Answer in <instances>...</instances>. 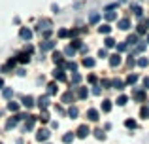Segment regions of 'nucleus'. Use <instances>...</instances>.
<instances>
[{
  "label": "nucleus",
  "instance_id": "nucleus-8",
  "mask_svg": "<svg viewBox=\"0 0 149 144\" xmlns=\"http://www.w3.org/2000/svg\"><path fill=\"white\" fill-rule=\"evenodd\" d=\"M19 36H21L23 40H26V42H29L30 38H32V30H30V29H26V27H23V29L19 30Z\"/></svg>",
  "mask_w": 149,
  "mask_h": 144
},
{
  "label": "nucleus",
  "instance_id": "nucleus-34",
  "mask_svg": "<svg viewBox=\"0 0 149 144\" xmlns=\"http://www.w3.org/2000/svg\"><path fill=\"white\" fill-rule=\"evenodd\" d=\"M104 46H106V48H113V46H115V40H113L111 36H108V38L104 40Z\"/></svg>",
  "mask_w": 149,
  "mask_h": 144
},
{
  "label": "nucleus",
  "instance_id": "nucleus-26",
  "mask_svg": "<svg viewBox=\"0 0 149 144\" xmlns=\"http://www.w3.org/2000/svg\"><path fill=\"white\" fill-rule=\"evenodd\" d=\"M138 80H140V78H138V74H130V76L127 78V84H128V85H134Z\"/></svg>",
  "mask_w": 149,
  "mask_h": 144
},
{
  "label": "nucleus",
  "instance_id": "nucleus-19",
  "mask_svg": "<svg viewBox=\"0 0 149 144\" xmlns=\"http://www.w3.org/2000/svg\"><path fill=\"white\" fill-rule=\"evenodd\" d=\"M89 97V89L87 87H79L77 89V99H87Z\"/></svg>",
  "mask_w": 149,
  "mask_h": 144
},
{
  "label": "nucleus",
  "instance_id": "nucleus-58",
  "mask_svg": "<svg viewBox=\"0 0 149 144\" xmlns=\"http://www.w3.org/2000/svg\"><path fill=\"white\" fill-rule=\"evenodd\" d=\"M125 2H127V0H119V4H125Z\"/></svg>",
  "mask_w": 149,
  "mask_h": 144
},
{
  "label": "nucleus",
  "instance_id": "nucleus-12",
  "mask_svg": "<svg viewBox=\"0 0 149 144\" xmlns=\"http://www.w3.org/2000/svg\"><path fill=\"white\" fill-rule=\"evenodd\" d=\"M98 110L96 108H89V112H87V118L91 119V122H98Z\"/></svg>",
  "mask_w": 149,
  "mask_h": 144
},
{
  "label": "nucleus",
  "instance_id": "nucleus-24",
  "mask_svg": "<svg viewBox=\"0 0 149 144\" xmlns=\"http://www.w3.org/2000/svg\"><path fill=\"white\" fill-rule=\"evenodd\" d=\"M70 48H72V49H81V48H83V44H81V40L74 38V40H72V44H70Z\"/></svg>",
  "mask_w": 149,
  "mask_h": 144
},
{
  "label": "nucleus",
  "instance_id": "nucleus-11",
  "mask_svg": "<svg viewBox=\"0 0 149 144\" xmlns=\"http://www.w3.org/2000/svg\"><path fill=\"white\" fill-rule=\"evenodd\" d=\"M132 97H134L136 100H140V103H143V100H146V91H142V89H134Z\"/></svg>",
  "mask_w": 149,
  "mask_h": 144
},
{
  "label": "nucleus",
  "instance_id": "nucleus-15",
  "mask_svg": "<svg viewBox=\"0 0 149 144\" xmlns=\"http://www.w3.org/2000/svg\"><path fill=\"white\" fill-rule=\"evenodd\" d=\"M34 104H36V103H34V99H32V97H30V95L23 97V106H26V108H32Z\"/></svg>",
  "mask_w": 149,
  "mask_h": 144
},
{
  "label": "nucleus",
  "instance_id": "nucleus-57",
  "mask_svg": "<svg viewBox=\"0 0 149 144\" xmlns=\"http://www.w3.org/2000/svg\"><path fill=\"white\" fill-rule=\"evenodd\" d=\"M0 87H4V78H0Z\"/></svg>",
  "mask_w": 149,
  "mask_h": 144
},
{
  "label": "nucleus",
  "instance_id": "nucleus-1",
  "mask_svg": "<svg viewBox=\"0 0 149 144\" xmlns=\"http://www.w3.org/2000/svg\"><path fill=\"white\" fill-rule=\"evenodd\" d=\"M55 46H57V42L53 40H44L40 44V51H51V49H55Z\"/></svg>",
  "mask_w": 149,
  "mask_h": 144
},
{
  "label": "nucleus",
  "instance_id": "nucleus-49",
  "mask_svg": "<svg viewBox=\"0 0 149 144\" xmlns=\"http://www.w3.org/2000/svg\"><path fill=\"white\" fill-rule=\"evenodd\" d=\"M146 32H147L146 27H143V25H138V34H146Z\"/></svg>",
  "mask_w": 149,
  "mask_h": 144
},
{
  "label": "nucleus",
  "instance_id": "nucleus-25",
  "mask_svg": "<svg viewBox=\"0 0 149 144\" xmlns=\"http://www.w3.org/2000/svg\"><path fill=\"white\" fill-rule=\"evenodd\" d=\"M111 110V100H102V112H109Z\"/></svg>",
  "mask_w": 149,
  "mask_h": 144
},
{
  "label": "nucleus",
  "instance_id": "nucleus-5",
  "mask_svg": "<svg viewBox=\"0 0 149 144\" xmlns=\"http://www.w3.org/2000/svg\"><path fill=\"white\" fill-rule=\"evenodd\" d=\"M34 123H36V118L29 114V116L25 118V131H30V129H34Z\"/></svg>",
  "mask_w": 149,
  "mask_h": 144
},
{
  "label": "nucleus",
  "instance_id": "nucleus-30",
  "mask_svg": "<svg viewBox=\"0 0 149 144\" xmlns=\"http://www.w3.org/2000/svg\"><path fill=\"white\" fill-rule=\"evenodd\" d=\"M111 85H113L115 89H125V81H123V80H113Z\"/></svg>",
  "mask_w": 149,
  "mask_h": 144
},
{
  "label": "nucleus",
  "instance_id": "nucleus-22",
  "mask_svg": "<svg viewBox=\"0 0 149 144\" xmlns=\"http://www.w3.org/2000/svg\"><path fill=\"white\" fill-rule=\"evenodd\" d=\"M62 68H68V70L76 72V70H77V63H74V61H70V63H64V65H62Z\"/></svg>",
  "mask_w": 149,
  "mask_h": 144
},
{
  "label": "nucleus",
  "instance_id": "nucleus-38",
  "mask_svg": "<svg viewBox=\"0 0 149 144\" xmlns=\"http://www.w3.org/2000/svg\"><path fill=\"white\" fill-rule=\"evenodd\" d=\"M38 119H42L44 123H47V122H49V114H47L45 110H42V114H40V118H38Z\"/></svg>",
  "mask_w": 149,
  "mask_h": 144
},
{
  "label": "nucleus",
  "instance_id": "nucleus-17",
  "mask_svg": "<svg viewBox=\"0 0 149 144\" xmlns=\"http://www.w3.org/2000/svg\"><path fill=\"white\" fill-rule=\"evenodd\" d=\"M72 100H74V93H72V89H70V91H66L64 95H62V103L68 104V103H72Z\"/></svg>",
  "mask_w": 149,
  "mask_h": 144
},
{
  "label": "nucleus",
  "instance_id": "nucleus-42",
  "mask_svg": "<svg viewBox=\"0 0 149 144\" xmlns=\"http://www.w3.org/2000/svg\"><path fill=\"white\" fill-rule=\"evenodd\" d=\"M2 95H4V99H11V95H13V91H11L10 87H6V89L2 91Z\"/></svg>",
  "mask_w": 149,
  "mask_h": 144
},
{
  "label": "nucleus",
  "instance_id": "nucleus-52",
  "mask_svg": "<svg viewBox=\"0 0 149 144\" xmlns=\"http://www.w3.org/2000/svg\"><path fill=\"white\" fill-rule=\"evenodd\" d=\"M98 57H108V51H106V49H100V51H98Z\"/></svg>",
  "mask_w": 149,
  "mask_h": 144
},
{
  "label": "nucleus",
  "instance_id": "nucleus-54",
  "mask_svg": "<svg viewBox=\"0 0 149 144\" xmlns=\"http://www.w3.org/2000/svg\"><path fill=\"white\" fill-rule=\"evenodd\" d=\"M143 85H146V89H149V78H143Z\"/></svg>",
  "mask_w": 149,
  "mask_h": 144
},
{
  "label": "nucleus",
  "instance_id": "nucleus-46",
  "mask_svg": "<svg viewBox=\"0 0 149 144\" xmlns=\"http://www.w3.org/2000/svg\"><path fill=\"white\" fill-rule=\"evenodd\" d=\"M58 38H68V30L61 29V30H58Z\"/></svg>",
  "mask_w": 149,
  "mask_h": 144
},
{
  "label": "nucleus",
  "instance_id": "nucleus-2",
  "mask_svg": "<svg viewBox=\"0 0 149 144\" xmlns=\"http://www.w3.org/2000/svg\"><path fill=\"white\" fill-rule=\"evenodd\" d=\"M49 137H51V133H49L47 129H40V131L36 133V140H38V142H45Z\"/></svg>",
  "mask_w": 149,
  "mask_h": 144
},
{
  "label": "nucleus",
  "instance_id": "nucleus-51",
  "mask_svg": "<svg viewBox=\"0 0 149 144\" xmlns=\"http://www.w3.org/2000/svg\"><path fill=\"white\" fill-rule=\"evenodd\" d=\"M109 85H111V81H109V80H102V87H109Z\"/></svg>",
  "mask_w": 149,
  "mask_h": 144
},
{
  "label": "nucleus",
  "instance_id": "nucleus-28",
  "mask_svg": "<svg viewBox=\"0 0 149 144\" xmlns=\"http://www.w3.org/2000/svg\"><path fill=\"white\" fill-rule=\"evenodd\" d=\"M8 110L10 112H19V104L13 103V100H10V103H8Z\"/></svg>",
  "mask_w": 149,
  "mask_h": 144
},
{
  "label": "nucleus",
  "instance_id": "nucleus-18",
  "mask_svg": "<svg viewBox=\"0 0 149 144\" xmlns=\"http://www.w3.org/2000/svg\"><path fill=\"white\" fill-rule=\"evenodd\" d=\"M125 44H127V46H136V44H138V34H130Z\"/></svg>",
  "mask_w": 149,
  "mask_h": 144
},
{
  "label": "nucleus",
  "instance_id": "nucleus-44",
  "mask_svg": "<svg viewBox=\"0 0 149 144\" xmlns=\"http://www.w3.org/2000/svg\"><path fill=\"white\" fill-rule=\"evenodd\" d=\"M138 67H142V68L147 67V57H142V59H138Z\"/></svg>",
  "mask_w": 149,
  "mask_h": 144
},
{
  "label": "nucleus",
  "instance_id": "nucleus-4",
  "mask_svg": "<svg viewBox=\"0 0 149 144\" xmlns=\"http://www.w3.org/2000/svg\"><path fill=\"white\" fill-rule=\"evenodd\" d=\"M51 21L49 19H42L40 23H38V32H45V30H51Z\"/></svg>",
  "mask_w": 149,
  "mask_h": 144
},
{
  "label": "nucleus",
  "instance_id": "nucleus-45",
  "mask_svg": "<svg viewBox=\"0 0 149 144\" xmlns=\"http://www.w3.org/2000/svg\"><path fill=\"white\" fill-rule=\"evenodd\" d=\"M15 63H17L15 59H10V61L6 63V70H10V68H13V67H15Z\"/></svg>",
  "mask_w": 149,
  "mask_h": 144
},
{
  "label": "nucleus",
  "instance_id": "nucleus-31",
  "mask_svg": "<svg viewBox=\"0 0 149 144\" xmlns=\"http://www.w3.org/2000/svg\"><path fill=\"white\" fill-rule=\"evenodd\" d=\"M98 19H100V13H98V11H93L91 17H89V21H91L93 25H95V23H98Z\"/></svg>",
  "mask_w": 149,
  "mask_h": 144
},
{
  "label": "nucleus",
  "instance_id": "nucleus-43",
  "mask_svg": "<svg viewBox=\"0 0 149 144\" xmlns=\"http://www.w3.org/2000/svg\"><path fill=\"white\" fill-rule=\"evenodd\" d=\"M74 53H76V49H72L70 46H66V48H64V55H68V57H74Z\"/></svg>",
  "mask_w": 149,
  "mask_h": 144
},
{
  "label": "nucleus",
  "instance_id": "nucleus-40",
  "mask_svg": "<svg viewBox=\"0 0 149 144\" xmlns=\"http://www.w3.org/2000/svg\"><path fill=\"white\" fill-rule=\"evenodd\" d=\"M125 125H127L128 129H136V125H138V123H136L134 119H127V122H125Z\"/></svg>",
  "mask_w": 149,
  "mask_h": 144
},
{
  "label": "nucleus",
  "instance_id": "nucleus-36",
  "mask_svg": "<svg viewBox=\"0 0 149 144\" xmlns=\"http://www.w3.org/2000/svg\"><path fill=\"white\" fill-rule=\"evenodd\" d=\"M127 100H128L127 95H121L119 99H117V104H119V106H125V104H127Z\"/></svg>",
  "mask_w": 149,
  "mask_h": 144
},
{
  "label": "nucleus",
  "instance_id": "nucleus-56",
  "mask_svg": "<svg viewBox=\"0 0 149 144\" xmlns=\"http://www.w3.org/2000/svg\"><path fill=\"white\" fill-rule=\"evenodd\" d=\"M143 27H146V29H149V19H147L146 23H143Z\"/></svg>",
  "mask_w": 149,
  "mask_h": 144
},
{
  "label": "nucleus",
  "instance_id": "nucleus-20",
  "mask_svg": "<svg viewBox=\"0 0 149 144\" xmlns=\"http://www.w3.org/2000/svg\"><path fill=\"white\" fill-rule=\"evenodd\" d=\"M55 93H57V84H55V81H51V84H47V97L55 95Z\"/></svg>",
  "mask_w": 149,
  "mask_h": 144
},
{
  "label": "nucleus",
  "instance_id": "nucleus-6",
  "mask_svg": "<svg viewBox=\"0 0 149 144\" xmlns=\"http://www.w3.org/2000/svg\"><path fill=\"white\" fill-rule=\"evenodd\" d=\"M53 78L57 81H66V74H64L62 68H55V70H53Z\"/></svg>",
  "mask_w": 149,
  "mask_h": 144
},
{
  "label": "nucleus",
  "instance_id": "nucleus-55",
  "mask_svg": "<svg viewBox=\"0 0 149 144\" xmlns=\"http://www.w3.org/2000/svg\"><path fill=\"white\" fill-rule=\"evenodd\" d=\"M89 81H93V84L96 81V76H95V74H91V76H89Z\"/></svg>",
  "mask_w": 149,
  "mask_h": 144
},
{
  "label": "nucleus",
  "instance_id": "nucleus-7",
  "mask_svg": "<svg viewBox=\"0 0 149 144\" xmlns=\"http://www.w3.org/2000/svg\"><path fill=\"white\" fill-rule=\"evenodd\" d=\"M53 63L55 65H58V67L62 68V65H64V57H62V53H58V51H53Z\"/></svg>",
  "mask_w": 149,
  "mask_h": 144
},
{
  "label": "nucleus",
  "instance_id": "nucleus-47",
  "mask_svg": "<svg viewBox=\"0 0 149 144\" xmlns=\"http://www.w3.org/2000/svg\"><path fill=\"white\" fill-rule=\"evenodd\" d=\"M79 32H81L79 29H72V30H68V36H70V38H72V36H77Z\"/></svg>",
  "mask_w": 149,
  "mask_h": 144
},
{
  "label": "nucleus",
  "instance_id": "nucleus-27",
  "mask_svg": "<svg viewBox=\"0 0 149 144\" xmlns=\"http://www.w3.org/2000/svg\"><path fill=\"white\" fill-rule=\"evenodd\" d=\"M98 30H100V34H106V36H108V34L111 32V27H109L108 23H106V25H102V27H100Z\"/></svg>",
  "mask_w": 149,
  "mask_h": 144
},
{
  "label": "nucleus",
  "instance_id": "nucleus-9",
  "mask_svg": "<svg viewBox=\"0 0 149 144\" xmlns=\"http://www.w3.org/2000/svg\"><path fill=\"white\" fill-rule=\"evenodd\" d=\"M119 65H121V55L119 53L109 55V67H119Z\"/></svg>",
  "mask_w": 149,
  "mask_h": 144
},
{
  "label": "nucleus",
  "instance_id": "nucleus-41",
  "mask_svg": "<svg viewBox=\"0 0 149 144\" xmlns=\"http://www.w3.org/2000/svg\"><path fill=\"white\" fill-rule=\"evenodd\" d=\"M132 11H134V15H136V17H142V13H143L140 6H132Z\"/></svg>",
  "mask_w": 149,
  "mask_h": 144
},
{
  "label": "nucleus",
  "instance_id": "nucleus-10",
  "mask_svg": "<svg viewBox=\"0 0 149 144\" xmlns=\"http://www.w3.org/2000/svg\"><path fill=\"white\" fill-rule=\"evenodd\" d=\"M38 106H40V110H45V108L49 106V97L47 95L40 97V99H38Z\"/></svg>",
  "mask_w": 149,
  "mask_h": 144
},
{
  "label": "nucleus",
  "instance_id": "nucleus-29",
  "mask_svg": "<svg viewBox=\"0 0 149 144\" xmlns=\"http://www.w3.org/2000/svg\"><path fill=\"white\" fill-rule=\"evenodd\" d=\"M77 114H79V110H77L76 106H70V108H68V116H70L72 119H74V118H77Z\"/></svg>",
  "mask_w": 149,
  "mask_h": 144
},
{
  "label": "nucleus",
  "instance_id": "nucleus-16",
  "mask_svg": "<svg viewBox=\"0 0 149 144\" xmlns=\"http://www.w3.org/2000/svg\"><path fill=\"white\" fill-rule=\"evenodd\" d=\"M81 63H83V67H87V68H93L96 65V61L93 59V57H85L83 61H81Z\"/></svg>",
  "mask_w": 149,
  "mask_h": 144
},
{
  "label": "nucleus",
  "instance_id": "nucleus-21",
  "mask_svg": "<svg viewBox=\"0 0 149 144\" xmlns=\"http://www.w3.org/2000/svg\"><path fill=\"white\" fill-rule=\"evenodd\" d=\"M104 17H106V21H115V19H117V13H115V11H109V10H106Z\"/></svg>",
  "mask_w": 149,
  "mask_h": 144
},
{
  "label": "nucleus",
  "instance_id": "nucleus-3",
  "mask_svg": "<svg viewBox=\"0 0 149 144\" xmlns=\"http://www.w3.org/2000/svg\"><path fill=\"white\" fill-rule=\"evenodd\" d=\"M87 135H91V129H89L87 125H79V127H77V131H76V137H79V138H85Z\"/></svg>",
  "mask_w": 149,
  "mask_h": 144
},
{
  "label": "nucleus",
  "instance_id": "nucleus-39",
  "mask_svg": "<svg viewBox=\"0 0 149 144\" xmlns=\"http://www.w3.org/2000/svg\"><path fill=\"white\" fill-rule=\"evenodd\" d=\"M95 137L98 138V140H104L106 135H104V131H102V129H96V131H95Z\"/></svg>",
  "mask_w": 149,
  "mask_h": 144
},
{
  "label": "nucleus",
  "instance_id": "nucleus-48",
  "mask_svg": "<svg viewBox=\"0 0 149 144\" xmlns=\"http://www.w3.org/2000/svg\"><path fill=\"white\" fill-rule=\"evenodd\" d=\"M127 48H128V46L125 44V42H121V44L117 46V51H125V49H127Z\"/></svg>",
  "mask_w": 149,
  "mask_h": 144
},
{
  "label": "nucleus",
  "instance_id": "nucleus-53",
  "mask_svg": "<svg viewBox=\"0 0 149 144\" xmlns=\"http://www.w3.org/2000/svg\"><path fill=\"white\" fill-rule=\"evenodd\" d=\"M93 93H95V95H100V87H98V85H96V87H93Z\"/></svg>",
  "mask_w": 149,
  "mask_h": 144
},
{
  "label": "nucleus",
  "instance_id": "nucleus-50",
  "mask_svg": "<svg viewBox=\"0 0 149 144\" xmlns=\"http://www.w3.org/2000/svg\"><path fill=\"white\" fill-rule=\"evenodd\" d=\"M127 63H128V67H134V65H136L134 57H128V61H127Z\"/></svg>",
  "mask_w": 149,
  "mask_h": 144
},
{
  "label": "nucleus",
  "instance_id": "nucleus-14",
  "mask_svg": "<svg viewBox=\"0 0 149 144\" xmlns=\"http://www.w3.org/2000/svg\"><path fill=\"white\" fill-rule=\"evenodd\" d=\"M117 27H119L121 30H128V29H130V21H128V19L125 17V19H121V21L117 23Z\"/></svg>",
  "mask_w": 149,
  "mask_h": 144
},
{
  "label": "nucleus",
  "instance_id": "nucleus-33",
  "mask_svg": "<svg viewBox=\"0 0 149 144\" xmlns=\"http://www.w3.org/2000/svg\"><path fill=\"white\" fill-rule=\"evenodd\" d=\"M140 116H142L143 119L149 118V106H142V110H140Z\"/></svg>",
  "mask_w": 149,
  "mask_h": 144
},
{
  "label": "nucleus",
  "instance_id": "nucleus-13",
  "mask_svg": "<svg viewBox=\"0 0 149 144\" xmlns=\"http://www.w3.org/2000/svg\"><path fill=\"white\" fill-rule=\"evenodd\" d=\"M15 61H17V63H29V61H30V55H29V53H19V55L17 57H15Z\"/></svg>",
  "mask_w": 149,
  "mask_h": 144
},
{
  "label": "nucleus",
  "instance_id": "nucleus-59",
  "mask_svg": "<svg viewBox=\"0 0 149 144\" xmlns=\"http://www.w3.org/2000/svg\"><path fill=\"white\" fill-rule=\"evenodd\" d=\"M147 44H149V34H147Z\"/></svg>",
  "mask_w": 149,
  "mask_h": 144
},
{
  "label": "nucleus",
  "instance_id": "nucleus-37",
  "mask_svg": "<svg viewBox=\"0 0 149 144\" xmlns=\"http://www.w3.org/2000/svg\"><path fill=\"white\" fill-rule=\"evenodd\" d=\"M143 48H146V44H143V42H142V44H136V49L130 53V57L134 55V53H140V51H143Z\"/></svg>",
  "mask_w": 149,
  "mask_h": 144
},
{
  "label": "nucleus",
  "instance_id": "nucleus-23",
  "mask_svg": "<svg viewBox=\"0 0 149 144\" xmlns=\"http://www.w3.org/2000/svg\"><path fill=\"white\" fill-rule=\"evenodd\" d=\"M74 138H76V135H74V133H66L64 137H62V142H64V144H70V142H74Z\"/></svg>",
  "mask_w": 149,
  "mask_h": 144
},
{
  "label": "nucleus",
  "instance_id": "nucleus-32",
  "mask_svg": "<svg viewBox=\"0 0 149 144\" xmlns=\"http://www.w3.org/2000/svg\"><path fill=\"white\" fill-rule=\"evenodd\" d=\"M15 125H17V119H15V118H10V119H8V123H6V129H13Z\"/></svg>",
  "mask_w": 149,
  "mask_h": 144
},
{
  "label": "nucleus",
  "instance_id": "nucleus-35",
  "mask_svg": "<svg viewBox=\"0 0 149 144\" xmlns=\"http://www.w3.org/2000/svg\"><path fill=\"white\" fill-rule=\"evenodd\" d=\"M79 81H81V74L74 72V74H72V84H74V85H77V84H79Z\"/></svg>",
  "mask_w": 149,
  "mask_h": 144
}]
</instances>
